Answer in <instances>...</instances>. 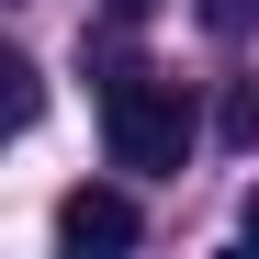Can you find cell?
I'll return each instance as SVG.
<instances>
[{"label": "cell", "instance_id": "cell-1", "mask_svg": "<svg viewBox=\"0 0 259 259\" xmlns=\"http://www.w3.org/2000/svg\"><path fill=\"white\" fill-rule=\"evenodd\" d=\"M192 102H181V79H158V68H124V79H102V147H113V169H181L192 158Z\"/></svg>", "mask_w": 259, "mask_h": 259}, {"label": "cell", "instance_id": "cell-2", "mask_svg": "<svg viewBox=\"0 0 259 259\" xmlns=\"http://www.w3.org/2000/svg\"><path fill=\"white\" fill-rule=\"evenodd\" d=\"M57 248H79V259H113V248H136V203H124V192H68L57 203Z\"/></svg>", "mask_w": 259, "mask_h": 259}, {"label": "cell", "instance_id": "cell-3", "mask_svg": "<svg viewBox=\"0 0 259 259\" xmlns=\"http://www.w3.org/2000/svg\"><path fill=\"white\" fill-rule=\"evenodd\" d=\"M34 113H46V79H34V57H0V124L23 136Z\"/></svg>", "mask_w": 259, "mask_h": 259}, {"label": "cell", "instance_id": "cell-4", "mask_svg": "<svg viewBox=\"0 0 259 259\" xmlns=\"http://www.w3.org/2000/svg\"><path fill=\"white\" fill-rule=\"evenodd\" d=\"M214 136H226V147H259V79H226V102H214Z\"/></svg>", "mask_w": 259, "mask_h": 259}, {"label": "cell", "instance_id": "cell-5", "mask_svg": "<svg viewBox=\"0 0 259 259\" xmlns=\"http://www.w3.org/2000/svg\"><path fill=\"white\" fill-rule=\"evenodd\" d=\"M192 12H203V34H226V46L259 34V0H192Z\"/></svg>", "mask_w": 259, "mask_h": 259}, {"label": "cell", "instance_id": "cell-6", "mask_svg": "<svg viewBox=\"0 0 259 259\" xmlns=\"http://www.w3.org/2000/svg\"><path fill=\"white\" fill-rule=\"evenodd\" d=\"M237 237H248V248H259V192H248V203H237Z\"/></svg>", "mask_w": 259, "mask_h": 259}, {"label": "cell", "instance_id": "cell-7", "mask_svg": "<svg viewBox=\"0 0 259 259\" xmlns=\"http://www.w3.org/2000/svg\"><path fill=\"white\" fill-rule=\"evenodd\" d=\"M113 12H147V0H113Z\"/></svg>", "mask_w": 259, "mask_h": 259}]
</instances>
